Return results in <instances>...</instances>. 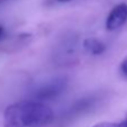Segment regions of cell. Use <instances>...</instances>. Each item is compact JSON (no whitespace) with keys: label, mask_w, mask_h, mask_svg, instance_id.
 Masks as SVG:
<instances>
[{"label":"cell","mask_w":127,"mask_h":127,"mask_svg":"<svg viewBox=\"0 0 127 127\" xmlns=\"http://www.w3.org/2000/svg\"><path fill=\"white\" fill-rule=\"evenodd\" d=\"M47 105L31 99L8 106L3 113V127H45L54 120Z\"/></svg>","instance_id":"cell-1"},{"label":"cell","mask_w":127,"mask_h":127,"mask_svg":"<svg viewBox=\"0 0 127 127\" xmlns=\"http://www.w3.org/2000/svg\"><path fill=\"white\" fill-rule=\"evenodd\" d=\"M103 100H105V95L101 92H96V94L82 97L75 100L74 102H72L70 106H67L64 110L61 111L58 117H54L52 124L54 125V127L69 126L75 120L96 110L97 107L101 105Z\"/></svg>","instance_id":"cell-2"},{"label":"cell","mask_w":127,"mask_h":127,"mask_svg":"<svg viewBox=\"0 0 127 127\" xmlns=\"http://www.w3.org/2000/svg\"><path fill=\"white\" fill-rule=\"evenodd\" d=\"M67 79L65 77H59L52 79L45 83L38 86L31 92V100L45 102L59 98L67 88Z\"/></svg>","instance_id":"cell-3"},{"label":"cell","mask_w":127,"mask_h":127,"mask_svg":"<svg viewBox=\"0 0 127 127\" xmlns=\"http://www.w3.org/2000/svg\"><path fill=\"white\" fill-rule=\"evenodd\" d=\"M77 45H78V39L75 36L70 35L64 37L58 45V50H56L55 54H54L55 60L58 62L62 63V64L73 62L75 53H77Z\"/></svg>","instance_id":"cell-4"},{"label":"cell","mask_w":127,"mask_h":127,"mask_svg":"<svg viewBox=\"0 0 127 127\" xmlns=\"http://www.w3.org/2000/svg\"><path fill=\"white\" fill-rule=\"evenodd\" d=\"M127 22V3L115 6L106 19V28L109 32L117 31Z\"/></svg>","instance_id":"cell-5"},{"label":"cell","mask_w":127,"mask_h":127,"mask_svg":"<svg viewBox=\"0 0 127 127\" xmlns=\"http://www.w3.org/2000/svg\"><path fill=\"white\" fill-rule=\"evenodd\" d=\"M83 47L86 48L87 52H89L90 54L94 55H99L102 54L106 50V46L103 43H101L100 41L96 38H88L83 42Z\"/></svg>","instance_id":"cell-6"},{"label":"cell","mask_w":127,"mask_h":127,"mask_svg":"<svg viewBox=\"0 0 127 127\" xmlns=\"http://www.w3.org/2000/svg\"><path fill=\"white\" fill-rule=\"evenodd\" d=\"M92 127H127V118L122 122H101L95 124Z\"/></svg>","instance_id":"cell-7"},{"label":"cell","mask_w":127,"mask_h":127,"mask_svg":"<svg viewBox=\"0 0 127 127\" xmlns=\"http://www.w3.org/2000/svg\"><path fill=\"white\" fill-rule=\"evenodd\" d=\"M120 72H122V74L124 77L127 78V59L123 61L122 64H120Z\"/></svg>","instance_id":"cell-8"},{"label":"cell","mask_w":127,"mask_h":127,"mask_svg":"<svg viewBox=\"0 0 127 127\" xmlns=\"http://www.w3.org/2000/svg\"><path fill=\"white\" fill-rule=\"evenodd\" d=\"M53 3H65V2H69L71 0H51Z\"/></svg>","instance_id":"cell-9"},{"label":"cell","mask_w":127,"mask_h":127,"mask_svg":"<svg viewBox=\"0 0 127 127\" xmlns=\"http://www.w3.org/2000/svg\"><path fill=\"white\" fill-rule=\"evenodd\" d=\"M3 34H5V29H3L2 26H0V39L3 37Z\"/></svg>","instance_id":"cell-10"},{"label":"cell","mask_w":127,"mask_h":127,"mask_svg":"<svg viewBox=\"0 0 127 127\" xmlns=\"http://www.w3.org/2000/svg\"><path fill=\"white\" fill-rule=\"evenodd\" d=\"M7 1H9V0H0V5H2V3L7 2Z\"/></svg>","instance_id":"cell-11"}]
</instances>
